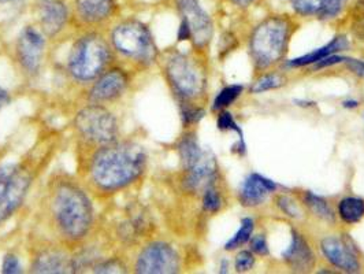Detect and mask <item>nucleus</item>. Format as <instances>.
I'll return each mask as SVG.
<instances>
[{"label":"nucleus","mask_w":364,"mask_h":274,"mask_svg":"<svg viewBox=\"0 0 364 274\" xmlns=\"http://www.w3.org/2000/svg\"><path fill=\"white\" fill-rule=\"evenodd\" d=\"M284 259L294 272H310L315 263V256L310 246L301 235L293 232L291 246L284 253Z\"/></svg>","instance_id":"nucleus-18"},{"label":"nucleus","mask_w":364,"mask_h":274,"mask_svg":"<svg viewBox=\"0 0 364 274\" xmlns=\"http://www.w3.org/2000/svg\"><path fill=\"white\" fill-rule=\"evenodd\" d=\"M242 90L244 88L241 85H229V87L223 88L222 91L219 92L218 96L215 98L214 109L222 110L228 107L230 103H233L236 100Z\"/></svg>","instance_id":"nucleus-27"},{"label":"nucleus","mask_w":364,"mask_h":274,"mask_svg":"<svg viewBox=\"0 0 364 274\" xmlns=\"http://www.w3.org/2000/svg\"><path fill=\"white\" fill-rule=\"evenodd\" d=\"M228 272V262L223 260V265L220 266V273H226Z\"/></svg>","instance_id":"nucleus-43"},{"label":"nucleus","mask_w":364,"mask_h":274,"mask_svg":"<svg viewBox=\"0 0 364 274\" xmlns=\"http://www.w3.org/2000/svg\"><path fill=\"white\" fill-rule=\"evenodd\" d=\"M282 85V78L277 74H267L262 78H259L254 84L251 91L255 93H260V92L269 91V90H274Z\"/></svg>","instance_id":"nucleus-29"},{"label":"nucleus","mask_w":364,"mask_h":274,"mask_svg":"<svg viewBox=\"0 0 364 274\" xmlns=\"http://www.w3.org/2000/svg\"><path fill=\"white\" fill-rule=\"evenodd\" d=\"M278 206L281 207V210H282L287 216L293 217V218L300 217V210H299V207L296 206V203L291 201V198H288V196H281V198L278 199Z\"/></svg>","instance_id":"nucleus-35"},{"label":"nucleus","mask_w":364,"mask_h":274,"mask_svg":"<svg viewBox=\"0 0 364 274\" xmlns=\"http://www.w3.org/2000/svg\"><path fill=\"white\" fill-rule=\"evenodd\" d=\"M255 263V258L252 255V253L250 251H241L236 258V262H235V266H236V270L238 273H242V272H248L252 269Z\"/></svg>","instance_id":"nucleus-31"},{"label":"nucleus","mask_w":364,"mask_h":274,"mask_svg":"<svg viewBox=\"0 0 364 274\" xmlns=\"http://www.w3.org/2000/svg\"><path fill=\"white\" fill-rule=\"evenodd\" d=\"M111 40L117 51L140 63L154 62L158 54L151 31L139 19H127L118 23L111 33Z\"/></svg>","instance_id":"nucleus-5"},{"label":"nucleus","mask_w":364,"mask_h":274,"mask_svg":"<svg viewBox=\"0 0 364 274\" xmlns=\"http://www.w3.org/2000/svg\"><path fill=\"white\" fill-rule=\"evenodd\" d=\"M51 213L59 233L69 241H80L90 232L93 221L91 201L75 184L65 181L55 188Z\"/></svg>","instance_id":"nucleus-2"},{"label":"nucleus","mask_w":364,"mask_h":274,"mask_svg":"<svg viewBox=\"0 0 364 274\" xmlns=\"http://www.w3.org/2000/svg\"><path fill=\"white\" fill-rule=\"evenodd\" d=\"M289 31L291 22L282 16H270L256 26L251 51L259 68H267L281 59L287 48Z\"/></svg>","instance_id":"nucleus-3"},{"label":"nucleus","mask_w":364,"mask_h":274,"mask_svg":"<svg viewBox=\"0 0 364 274\" xmlns=\"http://www.w3.org/2000/svg\"><path fill=\"white\" fill-rule=\"evenodd\" d=\"M166 74L174 91L183 99H193L203 91V77L196 65L185 55H174L166 65Z\"/></svg>","instance_id":"nucleus-8"},{"label":"nucleus","mask_w":364,"mask_h":274,"mask_svg":"<svg viewBox=\"0 0 364 274\" xmlns=\"http://www.w3.org/2000/svg\"><path fill=\"white\" fill-rule=\"evenodd\" d=\"M32 184L29 170L19 164H0V225L25 201Z\"/></svg>","instance_id":"nucleus-6"},{"label":"nucleus","mask_w":364,"mask_h":274,"mask_svg":"<svg viewBox=\"0 0 364 274\" xmlns=\"http://www.w3.org/2000/svg\"><path fill=\"white\" fill-rule=\"evenodd\" d=\"M251 250L259 255L269 254V246H267V241L263 235H256L251 238Z\"/></svg>","instance_id":"nucleus-36"},{"label":"nucleus","mask_w":364,"mask_h":274,"mask_svg":"<svg viewBox=\"0 0 364 274\" xmlns=\"http://www.w3.org/2000/svg\"><path fill=\"white\" fill-rule=\"evenodd\" d=\"M46 41L43 35L33 26L22 29L17 41V56L21 66L28 73H36L40 69Z\"/></svg>","instance_id":"nucleus-11"},{"label":"nucleus","mask_w":364,"mask_h":274,"mask_svg":"<svg viewBox=\"0 0 364 274\" xmlns=\"http://www.w3.org/2000/svg\"><path fill=\"white\" fill-rule=\"evenodd\" d=\"M346 65H348V68L353 72L355 74H358V75H360V77H363L364 78V62L363 60H358V59H349V58H346Z\"/></svg>","instance_id":"nucleus-37"},{"label":"nucleus","mask_w":364,"mask_h":274,"mask_svg":"<svg viewBox=\"0 0 364 274\" xmlns=\"http://www.w3.org/2000/svg\"><path fill=\"white\" fill-rule=\"evenodd\" d=\"M180 258L176 250L166 243H152L146 247L136 260V272L146 274L177 273Z\"/></svg>","instance_id":"nucleus-9"},{"label":"nucleus","mask_w":364,"mask_h":274,"mask_svg":"<svg viewBox=\"0 0 364 274\" xmlns=\"http://www.w3.org/2000/svg\"><path fill=\"white\" fill-rule=\"evenodd\" d=\"M277 189V184L272 180L260 176L251 174L245 179L240 191V201L244 206H257L266 201L267 195Z\"/></svg>","instance_id":"nucleus-17"},{"label":"nucleus","mask_w":364,"mask_h":274,"mask_svg":"<svg viewBox=\"0 0 364 274\" xmlns=\"http://www.w3.org/2000/svg\"><path fill=\"white\" fill-rule=\"evenodd\" d=\"M192 38V33H191V29L188 26V23L181 19V23H180V28H178V40L183 41V40H189Z\"/></svg>","instance_id":"nucleus-39"},{"label":"nucleus","mask_w":364,"mask_h":274,"mask_svg":"<svg viewBox=\"0 0 364 274\" xmlns=\"http://www.w3.org/2000/svg\"><path fill=\"white\" fill-rule=\"evenodd\" d=\"M111 53L106 38L88 33L78 38L69 55V72L80 81H90L103 73Z\"/></svg>","instance_id":"nucleus-4"},{"label":"nucleus","mask_w":364,"mask_h":274,"mask_svg":"<svg viewBox=\"0 0 364 274\" xmlns=\"http://www.w3.org/2000/svg\"><path fill=\"white\" fill-rule=\"evenodd\" d=\"M348 1L349 0H322L316 17L319 19H337L344 11Z\"/></svg>","instance_id":"nucleus-25"},{"label":"nucleus","mask_w":364,"mask_h":274,"mask_svg":"<svg viewBox=\"0 0 364 274\" xmlns=\"http://www.w3.org/2000/svg\"><path fill=\"white\" fill-rule=\"evenodd\" d=\"M344 107H346V109L358 107V102L356 100H346V102H344Z\"/></svg>","instance_id":"nucleus-42"},{"label":"nucleus","mask_w":364,"mask_h":274,"mask_svg":"<svg viewBox=\"0 0 364 274\" xmlns=\"http://www.w3.org/2000/svg\"><path fill=\"white\" fill-rule=\"evenodd\" d=\"M252 232H254V221L251 218L242 219L238 232L226 243L225 248L228 251H230V250H235V248L244 246L247 241H250Z\"/></svg>","instance_id":"nucleus-24"},{"label":"nucleus","mask_w":364,"mask_h":274,"mask_svg":"<svg viewBox=\"0 0 364 274\" xmlns=\"http://www.w3.org/2000/svg\"><path fill=\"white\" fill-rule=\"evenodd\" d=\"M14 0H0V4H6V3H11Z\"/></svg>","instance_id":"nucleus-44"},{"label":"nucleus","mask_w":364,"mask_h":274,"mask_svg":"<svg viewBox=\"0 0 364 274\" xmlns=\"http://www.w3.org/2000/svg\"><path fill=\"white\" fill-rule=\"evenodd\" d=\"M178 151H180L182 164L186 170L196 164L204 152L198 143V139L193 135H188L182 139L181 143L178 144Z\"/></svg>","instance_id":"nucleus-21"},{"label":"nucleus","mask_w":364,"mask_h":274,"mask_svg":"<svg viewBox=\"0 0 364 274\" xmlns=\"http://www.w3.org/2000/svg\"><path fill=\"white\" fill-rule=\"evenodd\" d=\"M203 115H204L203 110L189 107V106L182 107V120H183L185 125H191V124L200 121Z\"/></svg>","instance_id":"nucleus-34"},{"label":"nucleus","mask_w":364,"mask_h":274,"mask_svg":"<svg viewBox=\"0 0 364 274\" xmlns=\"http://www.w3.org/2000/svg\"><path fill=\"white\" fill-rule=\"evenodd\" d=\"M346 47H348V41H346V37H336L333 41H330L326 46L312 51L310 54L293 59L289 62V66H306V65H311V63H316V62L322 60L323 58H326L328 55L334 54V53L341 51V50H346Z\"/></svg>","instance_id":"nucleus-20"},{"label":"nucleus","mask_w":364,"mask_h":274,"mask_svg":"<svg viewBox=\"0 0 364 274\" xmlns=\"http://www.w3.org/2000/svg\"><path fill=\"white\" fill-rule=\"evenodd\" d=\"M95 273H125V265L118 259H106L100 260L93 266Z\"/></svg>","instance_id":"nucleus-28"},{"label":"nucleus","mask_w":364,"mask_h":274,"mask_svg":"<svg viewBox=\"0 0 364 274\" xmlns=\"http://www.w3.org/2000/svg\"><path fill=\"white\" fill-rule=\"evenodd\" d=\"M74 16L84 25H99L109 21L115 10L117 0H74Z\"/></svg>","instance_id":"nucleus-14"},{"label":"nucleus","mask_w":364,"mask_h":274,"mask_svg":"<svg viewBox=\"0 0 364 274\" xmlns=\"http://www.w3.org/2000/svg\"><path fill=\"white\" fill-rule=\"evenodd\" d=\"M220 196H219L218 192L215 189H213L211 186L207 188L204 191V196H203V207L204 210L210 211V213H215L220 209Z\"/></svg>","instance_id":"nucleus-30"},{"label":"nucleus","mask_w":364,"mask_h":274,"mask_svg":"<svg viewBox=\"0 0 364 274\" xmlns=\"http://www.w3.org/2000/svg\"><path fill=\"white\" fill-rule=\"evenodd\" d=\"M304 201H306V204L314 211V214H316L319 218L334 221L333 211L328 207V201H325L323 198H321L312 192H307L304 196Z\"/></svg>","instance_id":"nucleus-23"},{"label":"nucleus","mask_w":364,"mask_h":274,"mask_svg":"<svg viewBox=\"0 0 364 274\" xmlns=\"http://www.w3.org/2000/svg\"><path fill=\"white\" fill-rule=\"evenodd\" d=\"M146 164L143 147L114 142L102 146L93 155L90 167L92 181L105 192H115L136 181L144 172Z\"/></svg>","instance_id":"nucleus-1"},{"label":"nucleus","mask_w":364,"mask_h":274,"mask_svg":"<svg viewBox=\"0 0 364 274\" xmlns=\"http://www.w3.org/2000/svg\"><path fill=\"white\" fill-rule=\"evenodd\" d=\"M185 186L192 192L207 189L214 183L217 176V162L210 151H204L200 159L186 170Z\"/></svg>","instance_id":"nucleus-15"},{"label":"nucleus","mask_w":364,"mask_h":274,"mask_svg":"<svg viewBox=\"0 0 364 274\" xmlns=\"http://www.w3.org/2000/svg\"><path fill=\"white\" fill-rule=\"evenodd\" d=\"M346 58H341V56H336V55H328L326 58H323L322 60L316 62V68H325V66H330V65H336V63H340V62H344Z\"/></svg>","instance_id":"nucleus-38"},{"label":"nucleus","mask_w":364,"mask_h":274,"mask_svg":"<svg viewBox=\"0 0 364 274\" xmlns=\"http://www.w3.org/2000/svg\"><path fill=\"white\" fill-rule=\"evenodd\" d=\"M218 129L219 130H236L240 137H242V132L241 129L237 127L236 121L233 120L232 114L228 111L220 112L218 118Z\"/></svg>","instance_id":"nucleus-33"},{"label":"nucleus","mask_w":364,"mask_h":274,"mask_svg":"<svg viewBox=\"0 0 364 274\" xmlns=\"http://www.w3.org/2000/svg\"><path fill=\"white\" fill-rule=\"evenodd\" d=\"M322 0H289L291 10L301 17H316Z\"/></svg>","instance_id":"nucleus-26"},{"label":"nucleus","mask_w":364,"mask_h":274,"mask_svg":"<svg viewBox=\"0 0 364 274\" xmlns=\"http://www.w3.org/2000/svg\"><path fill=\"white\" fill-rule=\"evenodd\" d=\"M177 9L192 33L195 46L204 47L213 37V21L200 0H176Z\"/></svg>","instance_id":"nucleus-10"},{"label":"nucleus","mask_w":364,"mask_h":274,"mask_svg":"<svg viewBox=\"0 0 364 274\" xmlns=\"http://www.w3.org/2000/svg\"><path fill=\"white\" fill-rule=\"evenodd\" d=\"M9 95H7V92L4 91V90H1L0 88V110L3 109L7 103H9Z\"/></svg>","instance_id":"nucleus-41"},{"label":"nucleus","mask_w":364,"mask_h":274,"mask_svg":"<svg viewBox=\"0 0 364 274\" xmlns=\"http://www.w3.org/2000/svg\"><path fill=\"white\" fill-rule=\"evenodd\" d=\"M37 16L43 31L55 36L63 31L69 19V7L65 0H37Z\"/></svg>","instance_id":"nucleus-12"},{"label":"nucleus","mask_w":364,"mask_h":274,"mask_svg":"<svg viewBox=\"0 0 364 274\" xmlns=\"http://www.w3.org/2000/svg\"><path fill=\"white\" fill-rule=\"evenodd\" d=\"M35 273H68L73 272L72 259L56 250H46L35 258L32 265Z\"/></svg>","instance_id":"nucleus-19"},{"label":"nucleus","mask_w":364,"mask_h":274,"mask_svg":"<svg viewBox=\"0 0 364 274\" xmlns=\"http://www.w3.org/2000/svg\"><path fill=\"white\" fill-rule=\"evenodd\" d=\"M322 251L328 258V262H331L338 269L348 272V273H356L360 269L359 260L353 254L352 247H348L344 240L330 236L322 241Z\"/></svg>","instance_id":"nucleus-16"},{"label":"nucleus","mask_w":364,"mask_h":274,"mask_svg":"<svg viewBox=\"0 0 364 274\" xmlns=\"http://www.w3.org/2000/svg\"><path fill=\"white\" fill-rule=\"evenodd\" d=\"M232 4H235L237 7H241V9H245V7H250L255 3L256 0H229Z\"/></svg>","instance_id":"nucleus-40"},{"label":"nucleus","mask_w":364,"mask_h":274,"mask_svg":"<svg viewBox=\"0 0 364 274\" xmlns=\"http://www.w3.org/2000/svg\"><path fill=\"white\" fill-rule=\"evenodd\" d=\"M338 213L343 221L355 223L364 216V201L359 198H346L340 201Z\"/></svg>","instance_id":"nucleus-22"},{"label":"nucleus","mask_w":364,"mask_h":274,"mask_svg":"<svg viewBox=\"0 0 364 274\" xmlns=\"http://www.w3.org/2000/svg\"><path fill=\"white\" fill-rule=\"evenodd\" d=\"M75 129L88 143L97 146L114 143L118 136L115 117L99 105L88 106L77 114Z\"/></svg>","instance_id":"nucleus-7"},{"label":"nucleus","mask_w":364,"mask_h":274,"mask_svg":"<svg viewBox=\"0 0 364 274\" xmlns=\"http://www.w3.org/2000/svg\"><path fill=\"white\" fill-rule=\"evenodd\" d=\"M1 272L4 274H18L22 272V266L19 263V259L14 254H7L3 258L1 263Z\"/></svg>","instance_id":"nucleus-32"},{"label":"nucleus","mask_w":364,"mask_h":274,"mask_svg":"<svg viewBox=\"0 0 364 274\" xmlns=\"http://www.w3.org/2000/svg\"><path fill=\"white\" fill-rule=\"evenodd\" d=\"M128 74L121 69H111L100 75L91 90V100L95 103L109 102L119 98L128 87Z\"/></svg>","instance_id":"nucleus-13"}]
</instances>
